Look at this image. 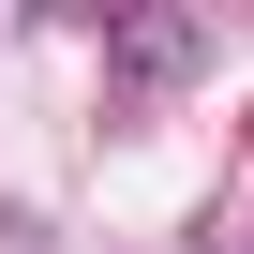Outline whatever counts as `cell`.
Returning a JSON list of instances; mask_svg holds the SVG:
<instances>
[{
    "label": "cell",
    "mask_w": 254,
    "mask_h": 254,
    "mask_svg": "<svg viewBox=\"0 0 254 254\" xmlns=\"http://www.w3.org/2000/svg\"><path fill=\"white\" fill-rule=\"evenodd\" d=\"M194 60H209V15H120V30H105V75L135 90V105H150V90H180Z\"/></svg>",
    "instance_id": "obj_1"
}]
</instances>
